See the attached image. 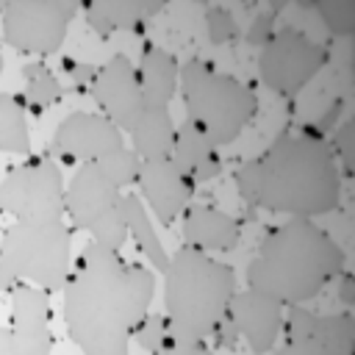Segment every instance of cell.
<instances>
[{
  "label": "cell",
  "instance_id": "cell-1",
  "mask_svg": "<svg viewBox=\"0 0 355 355\" xmlns=\"http://www.w3.org/2000/svg\"><path fill=\"white\" fill-rule=\"evenodd\" d=\"M155 272L89 241L64 283V322L83 355H130L136 324L150 313Z\"/></svg>",
  "mask_w": 355,
  "mask_h": 355
},
{
  "label": "cell",
  "instance_id": "cell-2",
  "mask_svg": "<svg viewBox=\"0 0 355 355\" xmlns=\"http://www.w3.org/2000/svg\"><path fill=\"white\" fill-rule=\"evenodd\" d=\"M236 191L255 208L313 219L338 211L341 172L327 139L283 133L261 155L239 164Z\"/></svg>",
  "mask_w": 355,
  "mask_h": 355
},
{
  "label": "cell",
  "instance_id": "cell-3",
  "mask_svg": "<svg viewBox=\"0 0 355 355\" xmlns=\"http://www.w3.org/2000/svg\"><path fill=\"white\" fill-rule=\"evenodd\" d=\"M347 269L344 247L311 219L272 227L247 266V288L280 305H305Z\"/></svg>",
  "mask_w": 355,
  "mask_h": 355
},
{
  "label": "cell",
  "instance_id": "cell-4",
  "mask_svg": "<svg viewBox=\"0 0 355 355\" xmlns=\"http://www.w3.org/2000/svg\"><path fill=\"white\" fill-rule=\"evenodd\" d=\"M233 266L208 252L180 247L169 255L164 272V313L172 338H211L214 327L227 316L236 294Z\"/></svg>",
  "mask_w": 355,
  "mask_h": 355
},
{
  "label": "cell",
  "instance_id": "cell-5",
  "mask_svg": "<svg viewBox=\"0 0 355 355\" xmlns=\"http://www.w3.org/2000/svg\"><path fill=\"white\" fill-rule=\"evenodd\" d=\"M178 89L186 105V119L219 150L233 144L258 114V94L247 83L200 58L180 67Z\"/></svg>",
  "mask_w": 355,
  "mask_h": 355
},
{
  "label": "cell",
  "instance_id": "cell-6",
  "mask_svg": "<svg viewBox=\"0 0 355 355\" xmlns=\"http://www.w3.org/2000/svg\"><path fill=\"white\" fill-rule=\"evenodd\" d=\"M72 269V230L64 219L14 222L0 239V288L33 283L47 294L64 288Z\"/></svg>",
  "mask_w": 355,
  "mask_h": 355
},
{
  "label": "cell",
  "instance_id": "cell-7",
  "mask_svg": "<svg viewBox=\"0 0 355 355\" xmlns=\"http://www.w3.org/2000/svg\"><path fill=\"white\" fill-rule=\"evenodd\" d=\"M67 183L50 155H28L0 180V211L17 222L64 219Z\"/></svg>",
  "mask_w": 355,
  "mask_h": 355
},
{
  "label": "cell",
  "instance_id": "cell-8",
  "mask_svg": "<svg viewBox=\"0 0 355 355\" xmlns=\"http://www.w3.org/2000/svg\"><path fill=\"white\" fill-rule=\"evenodd\" d=\"M324 44L297 28H277L275 36L258 50V75L266 89L283 100H294L327 64Z\"/></svg>",
  "mask_w": 355,
  "mask_h": 355
},
{
  "label": "cell",
  "instance_id": "cell-9",
  "mask_svg": "<svg viewBox=\"0 0 355 355\" xmlns=\"http://www.w3.org/2000/svg\"><path fill=\"white\" fill-rule=\"evenodd\" d=\"M80 11L72 0H11L3 3V42L17 53L53 55L67 33L69 22Z\"/></svg>",
  "mask_w": 355,
  "mask_h": 355
},
{
  "label": "cell",
  "instance_id": "cell-10",
  "mask_svg": "<svg viewBox=\"0 0 355 355\" xmlns=\"http://www.w3.org/2000/svg\"><path fill=\"white\" fill-rule=\"evenodd\" d=\"M89 94L97 103L100 114L111 119L122 133H128L147 108L139 72L125 53H114L105 64L97 67L89 83Z\"/></svg>",
  "mask_w": 355,
  "mask_h": 355
},
{
  "label": "cell",
  "instance_id": "cell-11",
  "mask_svg": "<svg viewBox=\"0 0 355 355\" xmlns=\"http://www.w3.org/2000/svg\"><path fill=\"white\" fill-rule=\"evenodd\" d=\"M125 147V133L105 119L100 111H75L67 114L53 133V153L61 161L92 164L114 150Z\"/></svg>",
  "mask_w": 355,
  "mask_h": 355
},
{
  "label": "cell",
  "instance_id": "cell-12",
  "mask_svg": "<svg viewBox=\"0 0 355 355\" xmlns=\"http://www.w3.org/2000/svg\"><path fill=\"white\" fill-rule=\"evenodd\" d=\"M194 186L197 183L175 164L172 155L141 164V202L161 225H172L178 216H183V211L191 205L189 200L194 194Z\"/></svg>",
  "mask_w": 355,
  "mask_h": 355
},
{
  "label": "cell",
  "instance_id": "cell-13",
  "mask_svg": "<svg viewBox=\"0 0 355 355\" xmlns=\"http://www.w3.org/2000/svg\"><path fill=\"white\" fill-rule=\"evenodd\" d=\"M11 333L17 355H50V294L33 283H17L11 291Z\"/></svg>",
  "mask_w": 355,
  "mask_h": 355
},
{
  "label": "cell",
  "instance_id": "cell-14",
  "mask_svg": "<svg viewBox=\"0 0 355 355\" xmlns=\"http://www.w3.org/2000/svg\"><path fill=\"white\" fill-rule=\"evenodd\" d=\"M283 308L277 300L255 291V288H241L233 294L227 305V316L239 330V338L250 344L255 355H266L283 327Z\"/></svg>",
  "mask_w": 355,
  "mask_h": 355
},
{
  "label": "cell",
  "instance_id": "cell-15",
  "mask_svg": "<svg viewBox=\"0 0 355 355\" xmlns=\"http://www.w3.org/2000/svg\"><path fill=\"white\" fill-rule=\"evenodd\" d=\"M119 197H122V191L94 164H80V169L67 183L64 216H69V222L75 227L89 230L103 214H108L119 205Z\"/></svg>",
  "mask_w": 355,
  "mask_h": 355
},
{
  "label": "cell",
  "instance_id": "cell-16",
  "mask_svg": "<svg viewBox=\"0 0 355 355\" xmlns=\"http://www.w3.org/2000/svg\"><path fill=\"white\" fill-rule=\"evenodd\" d=\"M241 239V222L222 208L194 202L183 211V247L200 252H227Z\"/></svg>",
  "mask_w": 355,
  "mask_h": 355
},
{
  "label": "cell",
  "instance_id": "cell-17",
  "mask_svg": "<svg viewBox=\"0 0 355 355\" xmlns=\"http://www.w3.org/2000/svg\"><path fill=\"white\" fill-rule=\"evenodd\" d=\"M161 8L164 3L158 0H100V3H86L83 14L89 28L105 39L116 31H130V33L144 31L147 19L155 17Z\"/></svg>",
  "mask_w": 355,
  "mask_h": 355
},
{
  "label": "cell",
  "instance_id": "cell-18",
  "mask_svg": "<svg viewBox=\"0 0 355 355\" xmlns=\"http://www.w3.org/2000/svg\"><path fill=\"white\" fill-rule=\"evenodd\" d=\"M136 72H139L144 105L147 108H169V103L178 94V78H180L178 58L158 44H144Z\"/></svg>",
  "mask_w": 355,
  "mask_h": 355
},
{
  "label": "cell",
  "instance_id": "cell-19",
  "mask_svg": "<svg viewBox=\"0 0 355 355\" xmlns=\"http://www.w3.org/2000/svg\"><path fill=\"white\" fill-rule=\"evenodd\" d=\"M172 158L194 183H208V180L219 178V172H222L219 147L202 130H197L189 119H183L175 130Z\"/></svg>",
  "mask_w": 355,
  "mask_h": 355
},
{
  "label": "cell",
  "instance_id": "cell-20",
  "mask_svg": "<svg viewBox=\"0 0 355 355\" xmlns=\"http://www.w3.org/2000/svg\"><path fill=\"white\" fill-rule=\"evenodd\" d=\"M175 119L169 108H144V114L136 119V125L128 130L130 136V150L141 161H155L172 155L175 144Z\"/></svg>",
  "mask_w": 355,
  "mask_h": 355
},
{
  "label": "cell",
  "instance_id": "cell-21",
  "mask_svg": "<svg viewBox=\"0 0 355 355\" xmlns=\"http://www.w3.org/2000/svg\"><path fill=\"white\" fill-rule=\"evenodd\" d=\"M119 208H122V214H125L130 239L139 244V250L144 252V258L150 261V266H153L158 275H164L166 266H169V252H166V247L161 244V236L155 233V225L150 222V214H147L141 197L133 194V191H128V194H122Z\"/></svg>",
  "mask_w": 355,
  "mask_h": 355
},
{
  "label": "cell",
  "instance_id": "cell-22",
  "mask_svg": "<svg viewBox=\"0 0 355 355\" xmlns=\"http://www.w3.org/2000/svg\"><path fill=\"white\" fill-rule=\"evenodd\" d=\"M308 341H313L324 355H352L355 352V316L349 311L313 313L308 327Z\"/></svg>",
  "mask_w": 355,
  "mask_h": 355
},
{
  "label": "cell",
  "instance_id": "cell-23",
  "mask_svg": "<svg viewBox=\"0 0 355 355\" xmlns=\"http://www.w3.org/2000/svg\"><path fill=\"white\" fill-rule=\"evenodd\" d=\"M0 153L31 155L28 108L22 94H0Z\"/></svg>",
  "mask_w": 355,
  "mask_h": 355
},
{
  "label": "cell",
  "instance_id": "cell-24",
  "mask_svg": "<svg viewBox=\"0 0 355 355\" xmlns=\"http://www.w3.org/2000/svg\"><path fill=\"white\" fill-rule=\"evenodd\" d=\"M22 78H25V108L31 114H42L44 108L55 105L64 97V86L58 83V78L53 75V69L42 61H31L22 67Z\"/></svg>",
  "mask_w": 355,
  "mask_h": 355
},
{
  "label": "cell",
  "instance_id": "cell-25",
  "mask_svg": "<svg viewBox=\"0 0 355 355\" xmlns=\"http://www.w3.org/2000/svg\"><path fill=\"white\" fill-rule=\"evenodd\" d=\"M92 164L122 191V189L139 183V175H141V164L144 161L130 147H119V150H114V153H108V155H103V158H97Z\"/></svg>",
  "mask_w": 355,
  "mask_h": 355
},
{
  "label": "cell",
  "instance_id": "cell-26",
  "mask_svg": "<svg viewBox=\"0 0 355 355\" xmlns=\"http://www.w3.org/2000/svg\"><path fill=\"white\" fill-rule=\"evenodd\" d=\"M311 6L333 36L355 33V0H316Z\"/></svg>",
  "mask_w": 355,
  "mask_h": 355
},
{
  "label": "cell",
  "instance_id": "cell-27",
  "mask_svg": "<svg viewBox=\"0 0 355 355\" xmlns=\"http://www.w3.org/2000/svg\"><path fill=\"white\" fill-rule=\"evenodd\" d=\"M119 200H122V197H119ZM86 233L92 236L94 244H100V247H105V250H116V252H119V250L125 247V241L130 239V233H128V222H125V214H122L119 205H116L114 211L103 214Z\"/></svg>",
  "mask_w": 355,
  "mask_h": 355
},
{
  "label": "cell",
  "instance_id": "cell-28",
  "mask_svg": "<svg viewBox=\"0 0 355 355\" xmlns=\"http://www.w3.org/2000/svg\"><path fill=\"white\" fill-rule=\"evenodd\" d=\"M133 341H136L144 352L155 355V352L169 341V316H166V313H147V316L136 324Z\"/></svg>",
  "mask_w": 355,
  "mask_h": 355
},
{
  "label": "cell",
  "instance_id": "cell-29",
  "mask_svg": "<svg viewBox=\"0 0 355 355\" xmlns=\"http://www.w3.org/2000/svg\"><path fill=\"white\" fill-rule=\"evenodd\" d=\"M352 141H355V125H352L349 119L341 122V125L333 130V139L327 141L330 150H333V158H336V164H338L341 180H349V178H352V153H355Z\"/></svg>",
  "mask_w": 355,
  "mask_h": 355
},
{
  "label": "cell",
  "instance_id": "cell-30",
  "mask_svg": "<svg viewBox=\"0 0 355 355\" xmlns=\"http://www.w3.org/2000/svg\"><path fill=\"white\" fill-rule=\"evenodd\" d=\"M205 28H208V36H211L214 44H225V42H230V39L239 36L236 17L227 8H222V6H211L205 11Z\"/></svg>",
  "mask_w": 355,
  "mask_h": 355
},
{
  "label": "cell",
  "instance_id": "cell-31",
  "mask_svg": "<svg viewBox=\"0 0 355 355\" xmlns=\"http://www.w3.org/2000/svg\"><path fill=\"white\" fill-rule=\"evenodd\" d=\"M275 14L272 11H263V14H258L252 22H250V28H247V33H244V39H247V44H252V47H263L272 36H275Z\"/></svg>",
  "mask_w": 355,
  "mask_h": 355
},
{
  "label": "cell",
  "instance_id": "cell-32",
  "mask_svg": "<svg viewBox=\"0 0 355 355\" xmlns=\"http://www.w3.org/2000/svg\"><path fill=\"white\" fill-rule=\"evenodd\" d=\"M155 355H214L205 338H172L155 352Z\"/></svg>",
  "mask_w": 355,
  "mask_h": 355
},
{
  "label": "cell",
  "instance_id": "cell-33",
  "mask_svg": "<svg viewBox=\"0 0 355 355\" xmlns=\"http://www.w3.org/2000/svg\"><path fill=\"white\" fill-rule=\"evenodd\" d=\"M61 69H64L78 86L92 83V78H94V72H97L92 64H83V61H75V58H64V61H61Z\"/></svg>",
  "mask_w": 355,
  "mask_h": 355
},
{
  "label": "cell",
  "instance_id": "cell-34",
  "mask_svg": "<svg viewBox=\"0 0 355 355\" xmlns=\"http://www.w3.org/2000/svg\"><path fill=\"white\" fill-rule=\"evenodd\" d=\"M211 338H214V344H216V347H233V344L239 341V330H236V324L230 322V316H225V319L214 327Z\"/></svg>",
  "mask_w": 355,
  "mask_h": 355
},
{
  "label": "cell",
  "instance_id": "cell-35",
  "mask_svg": "<svg viewBox=\"0 0 355 355\" xmlns=\"http://www.w3.org/2000/svg\"><path fill=\"white\" fill-rule=\"evenodd\" d=\"M336 280H338V291H336V294H338L341 305H344V308L349 311V308L355 305V277H352V275H349V272L344 269V272H341V275H338Z\"/></svg>",
  "mask_w": 355,
  "mask_h": 355
},
{
  "label": "cell",
  "instance_id": "cell-36",
  "mask_svg": "<svg viewBox=\"0 0 355 355\" xmlns=\"http://www.w3.org/2000/svg\"><path fill=\"white\" fill-rule=\"evenodd\" d=\"M269 355H324V352L313 341H286L280 349H275Z\"/></svg>",
  "mask_w": 355,
  "mask_h": 355
},
{
  "label": "cell",
  "instance_id": "cell-37",
  "mask_svg": "<svg viewBox=\"0 0 355 355\" xmlns=\"http://www.w3.org/2000/svg\"><path fill=\"white\" fill-rule=\"evenodd\" d=\"M0 355H17L11 327H0Z\"/></svg>",
  "mask_w": 355,
  "mask_h": 355
},
{
  "label": "cell",
  "instance_id": "cell-38",
  "mask_svg": "<svg viewBox=\"0 0 355 355\" xmlns=\"http://www.w3.org/2000/svg\"><path fill=\"white\" fill-rule=\"evenodd\" d=\"M0 75H3V50H0Z\"/></svg>",
  "mask_w": 355,
  "mask_h": 355
},
{
  "label": "cell",
  "instance_id": "cell-39",
  "mask_svg": "<svg viewBox=\"0 0 355 355\" xmlns=\"http://www.w3.org/2000/svg\"><path fill=\"white\" fill-rule=\"evenodd\" d=\"M0 14H3V3H0Z\"/></svg>",
  "mask_w": 355,
  "mask_h": 355
}]
</instances>
